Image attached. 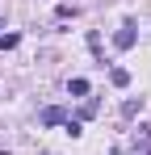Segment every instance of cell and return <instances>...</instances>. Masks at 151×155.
Wrapping results in <instances>:
<instances>
[{"mask_svg":"<svg viewBox=\"0 0 151 155\" xmlns=\"http://www.w3.org/2000/svg\"><path fill=\"white\" fill-rule=\"evenodd\" d=\"M113 46H118V51H130V46H134V25H130V21L113 34Z\"/></svg>","mask_w":151,"mask_h":155,"instance_id":"cell-1","label":"cell"},{"mask_svg":"<svg viewBox=\"0 0 151 155\" xmlns=\"http://www.w3.org/2000/svg\"><path fill=\"white\" fill-rule=\"evenodd\" d=\"M59 122H67L63 109H42V126H59Z\"/></svg>","mask_w":151,"mask_h":155,"instance_id":"cell-2","label":"cell"},{"mask_svg":"<svg viewBox=\"0 0 151 155\" xmlns=\"http://www.w3.org/2000/svg\"><path fill=\"white\" fill-rule=\"evenodd\" d=\"M109 84H113V88H126V84H130V71H126V67H113V71H109Z\"/></svg>","mask_w":151,"mask_h":155,"instance_id":"cell-3","label":"cell"},{"mask_svg":"<svg viewBox=\"0 0 151 155\" xmlns=\"http://www.w3.org/2000/svg\"><path fill=\"white\" fill-rule=\"evenodd\" d=\"M17 42H21V34H4V38H0V51H13Z\"/></svg>","mask_w":151,"mask_h":155,"instance_id":"cell-4","label":"cell"},{"mask_svg":"<svg viewBox=\"0 0 151 155\" xmlns=\"http://www.w3.org/2000/svg\"><path fill=\"white\" fill-rule=\"evenodd\" d=\"M67 88H72V97H84V92H88V80H72Z\"/></svg>","mask_w":151,"mask_h":155,"instance_id":"cell-5","label":"cell"}]
</instances>
